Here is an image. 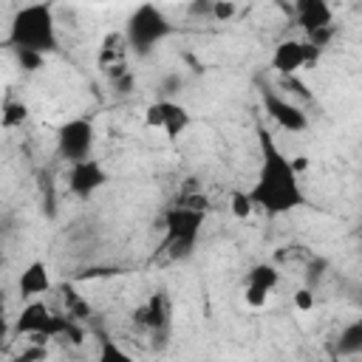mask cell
Wrapping results in <instances>:
<instances>
[{"mask_svg": "<svg viewBox=\"0 0 362 362\" xmlns=\"http://www.w3.org/2000/svg\"><path fill=\"white\" fill-rule=\"evenodd\" d=\"M17 288L23 297H37V294H45L51 288V277H48V266L42 260H34L23 269L20 280H17Z\"/></svg>", "mask_w": 362, "mask_h": 362, "instance_id": "12", "label": "cell"}, {"mask_svg": "<svg viewBox=\"0 0 362 362\" xmlns=\"http://www.w3.org/2000/svg\"><path fill=\"white\" fill-rule=\"evenodd\" d=\"M235 11H238V6H235L232 0H215V3H212V17H215L218 23L232 20V17H235Z\"/></svg>", "mask_w": 362, "mask_h": 362, "instance_id": "21", "label": "cell"}, {"mask_svg": "<svg viewBox=\"0 0 362 362\" xmlns=\"http://www.w3.org/2000/svg\"><path fill=\"white\" fill-rule=\"evenodd\" d=\"M130 82H133V79H130V74H124V76H122V79H116L113 85H116L122 93H127V90H130Z\"/></svg>", "mask_w": 362, "mask_h": 362, "instance_id": "29", "label": "cell"}, {"mask_svg": "<svg viewBox=\"0 0 362 362\" xmlns=\"http://www.w3.org/2000/svg\"><path fill=\"white\" fill-rule=\"evenodd\" d=\"M105 181H107V173L102 170V164L96 158H85L79 164H71L68 187L76 198H90L99 187H105Z\"/></svg>", "mask_w": 362, "mask_h": 362, "instance_id": "7", "label": "cell"}, {"mask_svg": "<svg viewBox=\"0 0 362 362\" xmlns=\"http://www.w3.org/2000/svg\"><path fill=\"white\" fill-rule=\"evenodd\" d=\"M25 119H28V107H25L23 102H6V105H3V127H6V130L23 124Z\"/></svg>", "mask_w": 362, "mask_h": 362, "instance_id": "17", "label": "cell"}, {"mask_svg": "<svg viewBox=\"0 0 362 362\" xmlns=\"http://www.w3.org/2000/svg\"><path fill=\"white\" fill-rule=\"evenodd\" d=\"M8 45L17 51H34L48 54L57 48V25H54V8L51 6H23L11 17L8 28Z\"/></svg>", "mask_w": 362, "mask_h": 362, "instance_id": "2", "label": "cell"}, {"mask_svg": "<svg viewBox=\"0 0 362 362\" xmlns=\"http://www.w3.org/2000/svg\"><path fill=\"white\" fill-rule=\"evenodd\" d=\"M283 82H286V85H288V88H291V90H294L300 99H311V90H308V88H305V85H303L297 76H286Z\"/></svg>", "mask_w": 362, "mask_h": 362, "instance_id": "27", "label": "cell"}, {"mask_svg": "<svg viewBox=\"0 0 362 362\" xmlns=\"http://www.w3.org/2000/svg\"><path fill=\"white\" fill-rule=\"evenodd\" d=\"M173 31V25L167 23V17L156 8V6H150V3H144V6H139L133 14H130V20H127V45L136 51V54H150L153 48H156V42H161L167 34Z\"/></svg>", "mask_w": 362, "mask_h": 362, "instance_id": "4", "label": "cell"}, {"mask_svg": "<svg viewBox=\"0 0 362 362\" xmlns=\"http://www.w3.org/2000/svg\"><path fill=\"white\" fill-rule=\"evenodd\" d=\"M263 107H266V113H269L283 130L300 133V130L308 127V119H305V113H303L297 105L283 102L280 96H274V93H269V90H263Z\"/></svg>", "mask_w": 362, "mask_h": 362, "instance_id": "8", "label": "cell"}, {"mask_svg": "<svg viewBox=\"0 0 362 362\" xmlns=\"http://www.w3.org/2000/svg\"><path fill=\"white\" fill-rule=\"evenodd\" d=\"M303 65H308L305 59V42L300 40H283L274 54H272V68L286 79V76H294Z\"/></svg>", "mask_w": 362, "mask_h": 362, "instance_id": "10", "label": "cell"}, {"mask_svg": "<svg viewBox=\"0 0 362 362\" xmlns=\"http://www.w3.org/2000/svg\"><path fill=\"white\" fill-rule=\"evenodd\" d=\"M204 226V212L198 209H189V206H181L175 204L173 209H167L164 215V229H167V238H164V249L173 260H181L192 252L195 240H198V232Z\"/></svg>", "mask_w": 362, "mask_h": 362, "instance_id": "3", "label": "cell"}, {"mask_svg": "<svg viewBox=\"0 0 362 362\" xmlns=\"http://www.w3.org/2000/svg\"><path fill=\"white\" fill-rule=\"evenodd\" d=\"M291 164H294V173H300V170H305V164H308V161L300 156V158H297V161H291Z\"/></svg>", "mask_w": 362, "mask_h": 362, "instance_id": "31", "label": "cell"}, {"mask_svg": "<svg viewBox=\"0 0 362 362\" xmlns=\"http://www.w3.org/2000/svg\"><path fill=\"white\" fill-rule=\"evenodd\" d=\"M294 17H297V25L305 31V34H314V31H322L331 25L334 14H331V6L325 0H297L294 3Z\"/></svg>", "mask_w": 362, "mask_h": 362, "instance_id": "9", "label": "cell"}, {"mask_svg": "<svg viewBox=\"0 0 362 362\" xmlns=\"http://www.w3.org/2000/svg\"><path fill=\"white\" fill-rule=\"evenodd\" d=\"M337 351L342 356H354V354H362V320H354L348 322L342 331H339V339H337Z\"/></svg>", "mask_w": 362, "mask_h": 362, "instance_id": "13", "label": "cell"}, {"mask_svg": "<svg viewBox=\"0 0 362 362\" xmlns=\"http://www.w3.org/2000/svg\"><path fill=\"white\" fill-rule=\"evenodd\" d=\"M266 294H269V291H263V288H257V286H246V303L255 305V308H260V305L266 303Z\"/></svg>", "mask_w": 362, "mask_h": 362, "instance_id": "25", "label": "cell"}, {"mask_svg": "<svg viewBox=\"0 0 362 362\" xmlns=\"http://www.w3.org/2000/svg\"><path fill=\"white\" fill-rule=\"evenodd\" d=\"M45 359V348L42 345H28L20 356H17V362H42Z\"/></svg>", "mask_w": 362, "mask_h": 362, "instance_id": "24", "label": "cell"}, {"mask_svg": "<svg viewBox=\"0 0 362 362\" xmlns=\"http://www.w3.org/2000/svg\"><path fill=\"white\" fill-rule=\"evenodd\" d=\"M257 141H260V170L255 187L249 189L252 206L263 209L266 215H283L288 209L303 206L305 195L300 189L294 164L283 156V150L274 144L266 127L257 130Z\"/></svg>", "mask_w": 362, "mask_h": 362, "instance_id": "1", "label": "cell"}, {"mask_svg": "<svg viewBox=\"0 0 362 362\" xmlns=\"http://www.w3.org/2000/svg\"><path fill=\"white\" fill-rule=\"evenodd\" d=\"M178 82H181L178 76H170V79L164 82V90H167V93H173V88H178Z\"/></svg>", "mask_w": 362, "mask_h": 362, "instance_id": "30", "label": "cell"}, {"mask_svg": "<svg viewBox=\"0 0 362 362\" xmlns=\"http://www.w3.org/2000/svg\"><path fill=\"white\" fill-rule=\"evenodd\" d=\"M334 37V25H328V28H322V31H314V34H308V42L314 45V48H322L328 40Z\"/></svg>", "mask_w": 362, "mask_h": 362, "instance_id": "26", "label": "cell"}, {"mask_svg": "<svg viewBox=\"0 0 362 362\" xmlns=\"http://www.w3.org/2000/svg\"><path fill=\"white\" fill-rule=\"evenodd\" d=\"M187 127H189V113H187V107L170 102V113H167V122H164V133H167L170 139H175V136H181Z\"/></svg>", "mask_w": 362, "mask_h": 362, "instance_id": "15", "label": "cell"}, {"mask_svg": "<svg viewBox=\"0 0 362 362\" xmlns=\"http://www.w3.org/2000/svg\"><path fill=\"white\" fill-rule=\"evenodd\" d=\"M133 320L141 322V325H147V328H153L156 334H158V331L164 334L167 325H170V308H167L164 291H156L144 305H139V308L133 311Z\"/></svg>", "mask_w": 362, "mask_h": 362, "instance_id": "11", "label": "cell"}, {"mask_svg": "<svg viewBox=\"0 0 362 362\" xmlns=\"http://www.w3.org/2000/svg\"><path fill=\"white\" fill-rule=\"evenodd\" d=\"M167 113H170V99H158V102H153V105L144 110V122H147L150 127H161V130H164Z\"/></svg>", "mask_w": 362, "mask_h": 362, "instance_id": "18", "label": "cell"}, {"mask_svg": "<svg viewBox=\"0 0 362 362\" xmlns=\"http://www.w3.org/2000/svg\"><path fill=\"white\" fill-rule=\"evenodd\" d=\"M280 283V272L272 263H257L255 269H249V283L246 286H257L263 291H272Z\"/></svg>", "mask_w": 362, "mask_h": 362, "instance_id": "14", "label": "cell"}, {"mask_svg": "<svg viewBox=\"0 0 362 362\" xmlns=\"http://www.w3.org/2000/svg\"><path fill=\"white\" fill-rule=\"evenodd\" d=\"M90 147H93V124L88 119H71L59 127L57 150L65 161L79 164V161L90 158Z\"/></svg>", "mask_w": 362, "mask_h": 362, "instance_id": "5", "label": "cell"}, {"mask_svg": "<svg viewBox=\"0 0 362 362\" xmlns=\"http://www.w3.org/2000/svg\"><path fill=\"white\" fill-rule=\"evenodd\" d=\"M229 201H232L229 206H232V215H235V218H249V212L255 209L252 201H249V192H232Z\"/></svg>", "mask_w": 362, "mask_h": 362, "instance_id": "19", "label": "cell"}, {"mask_svg": "<svg viewBox=\"0 0 362 362\" xmlns=\"http://www.w3.org/2000/svg\"><path fill=\"white\" fill-rule=\"evenodd\" d=\"M294 308H300V311H311V308H314V294H311V288H297V291H294Z\"/></svg>", "mask_w": 362, "mask_h": 362, "instance_id": "23", "label": "cell"}, {"mask_svg": "<svg viewBox=\"0 0 362 362\" xmlns=\"http://www.w3.org/2000/svg\"><path fill=\"white\" fill-rule=\"evenodd\" d=\"M51 322H54V314L48 311V305L34 300L20 311V317L14 322V334H25V337H31V345H42V339H51L48 337Z\"/></svg>", "mask_w": 362, "mask_h": 362, "instance_id": "6", "label": "cell"}, {"mask_svg": "<svg viewBox=\"0 0 362 362\" xmlns=\"http://www.w3.org/2000/svg\"><path fill=\"white\" fill-rule=\"evenodd\" d=\"M17 59L25 71H37L42 68V54H34V51H17Z\"/></svg>", "mask_w": 362, "mask_h": 362, "instance_id": "22", "label": "cell"}, {"mask_svg": "<svg viewBox=\"0 0 362 362\" xmlns=\"http://www.w3.org/2000/svg\"><path fill=\"white\" fill-rule=\"evenodd\" d=\"M99 362H133V356L122 345H116L113 339L102 337L99 339Z\"/></svg>", "mask_w": 362, "mask_h": 362, "instance_id": "16", "label": "cell"}, {"mask_svg": "<svg viewBox=\"0 0 362 362\" xmlns=\"http://www.w3.org/2000/svg\"><path fill=\"white\" fill-rule=\"evenodd\" d=\"M189 14H204V17H206V14H212V3H209V0H204V3L198 0V3L189 6Z\"/></svg>", "mask_w": 362, "mask_h": 362, "instance_id": "28", "label": "cell"}, {"mask_svg": "<svg viewBox=\"0 0 362 362\" xmlns=\"http://www.w3.org/2000/svg\"><path fill=\"white\" fill-rule=\"evenodd\" d=\"M65 305H68V317H85L88 314V305L79 300V294L71 286H65Z\"/></svg>", "mask_w": 362, "mask_h": 362, "instance_id": "20", "label": "cell"}]
</instances>
